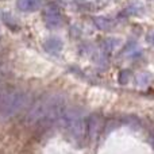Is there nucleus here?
I'll use <instances>...</instances> for the list:
<instances>
[{
  "instance_id": "7ed1b4c3",
  "label": "nucleus",
  "mask_w": 154,
  "mask_h": 154,
  "mask_svg": "<svg viewBox=\"0 0 154 154\" xmlns=\"http://www.w3.org/2000/svg\"><path fill=\"white\" fill-rule=\"evenodd\" d=\"M60 123L66 135L72 139L75 143H82L85 135H87V123L84 111L79 107H72V108H65L60 118Z\"/></svg>"
},
{
  "instance_id": "423d86ee",
  "label": "nucleus",
  "mask_w": 154,
  "mask_h": 154,
  "mask_svg": "<svg viewBox=\"0 0 154 154\" xmlns=\"http://www.w3.org/2000/svg\"><path fill=\"white\" fill-rule=\"evenodd\" d=\"M16 5L23 12H32V11H37L41 8L42 0H18Z\"/></svg>"
},
{
  "instance_id": "39448f33",
  "label": "nucleus",
  "mask_w": 154,
  "mask_h": 154,
  "mask_svg": "<svg viewBox=\"0 0 154 154\" xmlns=\"http://www.w3.org/2000/svg\"><path fill=\"white\" fill-rule=\"evenodd\" d=\"M101 130V118L99 115H91L87 123V134L91 139H95Z\"/></svg>"
},
{
  "instance_id": "6e6552de",
  "label": "nucleus",
  "mask_w": 154,
  "mask_h": 154,
  "mask_svg": "<svg viewBox=\"0 0 154 154\" xmlns=\"http://www.w3.org/2000/svg\"><path fill=\"white\" fill-rule=\"evenodd\" d=\"M2 88H3L2 87V79H0V91H2Z\"/></svg>"
},
{
  "instance_id": "f03ea898",
  "label": "nucleus",
  "mask_w": 154,
  "mask_h": 154,
  "mask_svg": "<svg viewBox=\"0 0 154 154\" xmlns=\"http://www.w3.org/2000/svg\"><path fill=\"white\" fill-rule=\"evenodd\" d=\"M31 104V95L18 88H2L0 91V120H8Z\"/></svg>"
},
{
  "instance_id": "20e7f679",
  "label": "nucleus",
  "mask_w": 154,
  "mask_h": 154,
  "mask_svg": "<svg viewBox=\"0 0 154 154\" xmlns=\"http://www.w3.org/2000/svg\"><path fill=\"white\" fill-rule=\"evenodd\" d=\"M45 20L50 29H56L61 24V14L57 5L50 4L45 11Z\"/></svg>"
},
{
  "instance_id": "f257e3e1",
  "label": "nucleus",
  "mask_w": 154,
  "mask_h": 154,
  "mask_svg": "<svg viewBox=\"0 0 154 154\" xmlns=\"http://www.w3.org/2000/svg\"><path fill=\"white\" fill-rule=\"evenodd\" d=\"M65 108L66 96L64 93H45L31 104L26 120L30 125H50L61 118Z\"/></svg>"
},
{
  "instance_id": "0eeeda50",
  "label": "nucleus",
  "mask_w": 154,
  "mask_h": 154,
  "mask_svg": "<svg viewBox=\"0 0 154 154\" xmlns=\"http://www.w3.org/2000/svg\"><path fill=\"white\" fill-rule=\"evenodd\" d=\"M46 50H49L50 53H57L62 49V42L58 39V38H50L48 39V42L45 43Z\"/></svg>"
}]
</instances>
